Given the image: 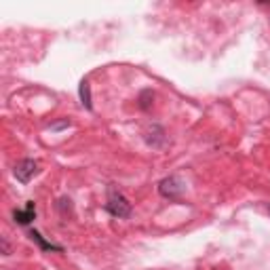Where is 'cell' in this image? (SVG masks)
I'll return each instance as SVG.
<instances>
[{"mask_svg": "<svg viewBox=\"0 0 270 270\" xmlns=\"http://www.w3.org/2000/svg\"><path fill=\"white\" fill-rule=\"evenodd\" d=\"M184 190H186V186H184V182L177 175H169V177L163 179L161 184H158V192H161L165 198H171V201H175V198L182 196Z\"/></svg>", "mask_w": 270, "mask_h": 270, "instance_id": "obj_2", "label": "cell"}, {"mask_svg": "<svg viewBox=\"0 0 270 270\" xmlns=\"http://www.w3.org/2000/svg\"><path fill=\"white\" fill-rule=\"evenodd\" d=\"M78 95H81V102L87 110H93V104H91V85L89 81H83L81 87H78Z\"/></svg>", "mask_w": 270, "mask_h": 270, "instance_id": "obj_6", "label": "cell"}, {"mask_svg": "<svg viewBox=\"0 0 270 270\" xmlns=\"http://www.w3.org/2000/svg\"><path fill=\"white\" fill-rule=\"evenodd\" d=\"M152 99H154V93L148 89V91H144L142 95H139V108H142V110H148L150 104H152Z\"/></svg>", "mask_w": 270, "mask_h": 270, "instance_id": "obj_8", "label": "cell"}, {"mask_svg": "<svg viewBox=\"0 0 270 270\" xmlns=\"http://www.w3.org/2000/svg\"><path fill=\"white\" fill-rule=\"evenodd\" d=\"M106 209H108V211L112 213L114 217H118V219H123V217H129V215H131V203H129L121 192H116L114 188H110V192H108Z\"/></svg>", "mask_w": 270, "mask_h": 270, "instance_id": "obj_1", "label": "cell"}, {"mask_svg": "<svg viewBox=\"0 0 270 270\" xmlns=\"http://www.w3.org/2000/svg\"><path fill=\"white\" fill-rule=\"evenodd\" d=\"M13 173H15V177H17L22 184H28L30 179H32V177L38 173V163L32 161V158H24V161H19V163L15 165Z\"/></svg>", "mask_w": 270, "mask_h": 270, "instance_id": "obj_3", "label": "cell"}, {"mask_svg": "<svg viewBox=\"0 0 270 270\" xmlns=\"http://www.w3.org/2000/svg\"><path fill=\"white\" fill-rule=\"evenodd\" d=\"M34 217H36V207H34V203H28L24 211L19 209V211H15V213H13V219H15L17 224H22V226H28Z\"/></svg>", "mask_w": 270, "mask_h": 270, "instance_id": "obj_5", "label": "cell"}, {"mask_svg": "<svg viewBox=\"0 0 270 270\" xmlns=\"http://www.w3.org/2000/svg\"><path fill=\"white\" fill-rule=\"evenodd\" d=\"M144 139H146L148 146H152V148H163V146L167 144V133H165V129H163L161 125H152V127H148Z\"/></svg>", "mask_w": 270, "mask_h": 270, "instance_id": "obj_4", "label": "cell"}, {"mask_svg": "<svg viewBox=\"0 0 270 270\" xmlns=\"http://www.w3.org/2000/svg\"><path fill=\"white\" fill-rule=\"evenodd\" d=\"M30 238L41 245L43 251H62V247H59V245H53V243H47L45 238L41 236V232H36V230H30Z\"/></svg>", "mask_w": 270, "mask_h": 270, "instance_id": "obj_7", "label": "cell"}]
</instances>
